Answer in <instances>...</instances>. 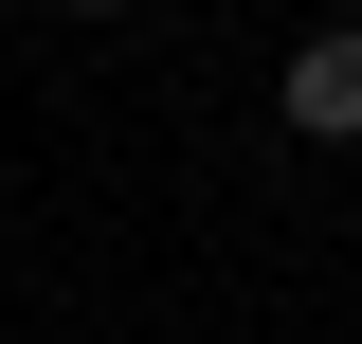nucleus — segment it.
<instances>
[{
    "instance_id": "obj_1",
    "label": "nucleus",
    "mask_w": 362,
    "mask_h": 344,
    "mask_svg": "<svg viewBox=\"0 0 362 344\" xmlns=\"http://www.w3.org/2000/svg\"><path fill=\"white\" fill-rule=\"evenodd\" d=\"M290 145H362V37H308V55H290Z\"/></svg>"
}]
</instances>
